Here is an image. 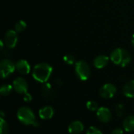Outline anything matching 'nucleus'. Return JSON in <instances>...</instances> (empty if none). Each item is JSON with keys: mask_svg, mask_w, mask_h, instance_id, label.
<instances>
[{"mask_svg": "<svg viewBox=\"0 0 134 134\" xmlns=\"http://www.w3.org/2000/svg\"><path fill=\"white\" fill-rule=\"evenodd\" d=\"M13 87L9 84H3L0 88V94L3 97L9 96L13 90Z\"/></svg>", "mask_w": 134, "mask_h": 134, "instance_id": "17", "label": "nucleus"}, {"mask_svg": "<svg viewBox=\"0 0 134 134\" xmlns=\"http://www.w3.org/2000/svg\"><path fill=\"white\" fill-rule=\"evenodd\" d=\"M54 115V110L51 106H45L38 111V115L40 119L43 120H48L53 118Z\"/></svg>", "mask_w": 134, "mask_h": 134, "instance_id": "11", "label": "nucleus"}, {"mask_svg": "<svg viewBox=\"0 0 134 134\" xmlns=\"http://www.w3.org/2000/svg\"><path fill=\"white\" fill-rule=\"evenodd\" d=\"M117 92V88L111 83L104 84L100 90V95L104 99L112 98Z\"/></svg>", "mask_w": 134, "mask_h": 134, "instance_id": "6", "label": "nucleus"}, {"mask_svg": "<svg viewBox=\"0 0 134 134\" xmlns=\"http://www.w3.org/2000/svg\"><path fill=\"white\" fill-rule=\"evenodd\" d=\"M27 24L24 20H19L15 25V31L16 32H22L26 29Z\"/></svg>", "mask_w": 134, "mask_h": 134, "instance_id": "20", "label": "nucleus"}, {"mask_svg": "<svg viewBox=\"0 0 134 134\" xmlns=\"http://www.w3.org/2000/svg\"><path fill=\"white\" fill-rule=\"evenodd\" d=\"M42 96L46 99H51L53 97V92L52 90V86L49 83H44L42 86Z\"/></svg>", "mask_w": 134, "mask_h": 134, "instance_id": "16", "label": "nucleus"}, {"mask_svg": "<svg viewBox=\"0 0 134 134\" xmlns=\"http://www.w3.org/2000/svg\"><path fill=\"white\" fill-rule=\"evenodd\" d=\"M108 60H109V58L107 56H105V55H100V56L97 57L94 59L93 64H94V66L97 68L101 69V68H104L108 64Z\"/></svg>", "mask_w": 134, "mask_h": 134, "instance_id": "14", "label": "nucleus"}, {"mask_svg": "<svg viewBox=\"0 0 134 134\" xmlns=\"http://www.w3.org/2000/svg\"><path fill=\"white\" fill-rule=\"evenodd\" d=\"M86 108H88V110L91 111H97L99 108V106L97 102L94 100H90L86 103Z\"/></svg>", "mask_w": 134, "mask_h": 134, "instance_id": "19", "label": "nucleus"}, {"mask_svg": "<svg viewBox=\"0 0 134 134\" xmlns=\"http://www.w3.org/2000/svg\"><path fill=\"white\" fill-rule=\"evenodd\" d=\"M111 134H123V130L121 128H116L112 131Z\"/></svg>", "mask_w": 134, "mask_h": 134, "instance_id": "25", "label": "nucleus"}, {"mask_svg": "<svg viewBox=\"0 0 134 134\" xmlns=\"http://www.w3.org/2000/svg\"><path fill=\"white\" fill-rule=\"evenodd\" d=\"M84 130V126L80 121H74L68 126V132L71 134H79Z\"/></svg>", "mask_w": 134, "mask_h": 134, "instance_id": "12", "label": "nucleus"}, {"mask_svg": "<svg viewBox=\"0 0 134 134\" xmlns=\"http://www.w3.org/2000/svg\"><path fill=\"white\" fill-rule=\"evenodd\" d=\"M13 87L14 91L19 94H25L27 93L28 85L27 81L23 78H16L13 82Z\"/></svg>", "mask_w": 134, "mask_h": 134, "instance_id": "7", "label": "nucleus"}, {"mask_svg": "<svg viewBox=\"0 0 134 134\" xmlns=\"http://www.w3.org/2000/svg\"><path fill=\"white\" fill-rule=\"evenodd\" d=\"M17 119L25 126H30L36 122L35 115L33 111L28 107H21L18 109L16 112Z\"/></svg>", "mask_w": 134, "mask_h": 134, "instance_id": "3", "label": "nucleus"}, {"mask_svg": "<svg viewBox=\"0 0 134 134\" xmlns=\"http://www.w3.org/2000/svg\"><path fill=\"white\" fill-rule=\"evenodd\" d=\"M9 133V126L4 119L0 118V134Z\"/></svg>", "mask_w": 134, "mask_h": 134, "instance_id": "18", "label": "nucleus"}, {"mask_svg": "<svg viewBox=\"0 0 134 134\" xmlns=\"http://www.w3.org/2000/svg\"><path fill=\"white\" fill-rule=\"evenodd\" d=\"M55 82H56L57 84L59 85V86H61V85L63 84V82H62V80H61L60 79H57L55 80Z\"/></svg>", "mask_w": 134, "mask_h": 134, "instance_id": "26", "label": "nucleus"}, {"mask_svg": "<svg viewBox=\"0 0 134 134\" xmlns=\"http://www.w3.org/2000/svg\"><path fill=\"white\" fill-rule=\"evenodd\" d=\"M123 129L126 132H133L134 131V115H130L126 117L122 123Z\"/></svg>", "mask_w": 134, "mask_h": 134, "instance_id": "15", "label": "nucleus"}, {"mask_svg": "<svg viewBox=\"0 0 134 134\" xmlns=\"http://www.w3.org/2000/svg\"><path fill=\"white\" fill-rule=\"evenodd\" d=\"M64 60L66 64H73L75 63V58L72 55H67L64 57Z\"/></svg>", "mask_w": 134, "mask_h": 134, "instance_id": "22", "label": "nucleus"}, {"mask_svg": "<svg viewBox=\"0 0 134 134\" xmlns=\"http://www.w3.org/2000/svg\"><path fill=\"white\" fill-rule=\"evenodd\" d=\"M75 73L78 78L82 81H86L90 75V68L84 60H79L75 63Z\"/></svg>", "mask_w": 134, "mask_h": 134, "instance_id": "4", "label": "nucleus"}, {"mask_svg": "<svg viewBox=\"0 0 134 134\" xmlns=\"http://www.w3.org/2000/svg\"><path fill=\"white\" fill-rule=\"evenodd\" d=\"M53 72L52 67L46 63H41L35 66L32 76L37 82L41 83H46L50 78Z\"/></svg>", "mask_w": 134, "mask_h": 134, "instance_id": "1", "label": "nucleus"}, {"mask_svg": "<svg viewBox=\"0 0 134 134\" xmlns=\"http://www.w3.org/2000/svg\"><path fill=\"white\" fill-rule=\"evenodd\" d=\"M97 116L101 122L108 123L111 119V112L109 108L106 107H100L97 111Z\"/></svg>", "mask_w": 134, "mask_h": 134, "instance_id": "9", "label": "nucleus"}, {"mask_svg": "<svg viewBox=\"0 0 134 134\" xmlns=\"http://www.w3.org/2000/svg\"><path fill=\"white\" fill-rule=\"evenodd\" d=\"M17 34L16 31H13V30H9L8 31L5 35V38H4V43L5 45L12 49L14 48L17 43Z\"/></svg>", "mask_w": 134, "mask_h": 134, "instance_id": "8", "label": "nucleus"}, {"mask_svg": "<svg viewBox=\"0 0 134 134\" xmlns=\"http://www.w3.org/2000/svg\"><path fill=\"white\" fill-rule=\"evenodd\" d=\"M16 70L21 75H27L31 71V67L27 60H20L16 63Z\"/></svg>", "mask_w": 134, "mask_h": 134, "instance_id": "10", "label": "nucleus"}, {"mask_svg": "<svg viewBox=\"0 0 134 134\" xmlns=\"http://www.w3.org/2000/svg\"><path fill=\"white\" fill-rule=\"evenodd\" d=\"M132 43H133V46L134 47V35H133V37H132Z\"/></svg>", "mask_w": 134, "mask_h": 134, "instance_id": "27", "label": "nucleus"}, {"mask_svg": "<svg viewBox=\"0 0 134 134\" xmlns=\"http://www.w3.org/2000/svg\"><path fill=\"white\" fill-rule=\"evenodd\" d=\"M23 100H24V101H26V102H30V101H31V100H32V96H31L30 93H26L25 94H24Z\"/></svg>", "mask_w": 134, "mask_h": 134, "instance_id": "24", "label": "nucleus"}, {"mask_svg": "<svg viewBox=\"0 0 134 134\" xmlns=\"http://www.w3.org/2000/svg\"><path fill=\"white\" fill-rule=\"evenodd\" d=\"M86 134H103V133H102V132H101L99 129H97V127H95V126H90V127L87 130V131H86Z\"/></svg>", "mask_w": 134, "mask_h": 134, "instance_id": "23", "label": "nucleus"}, {"mask_svg": "<svg viewBox=\"0 0 134 134\" xmlns=\"http://www.w3.org/2000/svg\"><path fill=\"white\" fill-rule=\"evenodd\" d=\"M123 94L128 98H134V80H130L126 83L122 90Z\"/></svg>", "mask_w": 134, "mask_h": 134, "instance_id": "13", "label": "nucleus"}, {"mask_svg": "<svg viewBox=\"0 0 134 134\" xmlns=\"http://www.w3.org/2000/svg\"><path fill=\"white\" fill-rule=\"evenodd\" d=\"M115 111L119 117H122L124 114V106L122 104H118L115 106Z\"/></svg>", "mask_w": 134, "mask_h": 134, "instance_id": "21", "label": "nucleus"}, {"mask_svg": "<svg viewBox=\"0 0 134 134\" xmlns=\"http://www.w3.org/2000/svg\"><path fill=\"white\" fill-rule=\"evenodd\" d=\"M0 70L2 78L5 79L14 72V71L16 70V64L10 60H2L0 63Z\"/></svg>", "mask_w": 134, "mask_h": 134, "instance_id": "5", "label": "nucleus"}, {"mask_svg": "<svg viewBox=\"0 0 134 134\" xmlns=\"http://www.w3.org/2000/svg\"><path fill=\"white\" fill-rule=\"evenodd\" d=\"M110 59L115 64L120 65L122 67L127 66L131 60L130 53L125 49H122L121 48L115 49L111 53L110 56Z\"/></svg>", "mask_w": 134, "mask_h": 134, "instance_id": "2", "label": "nucleus"}]
</instances>
